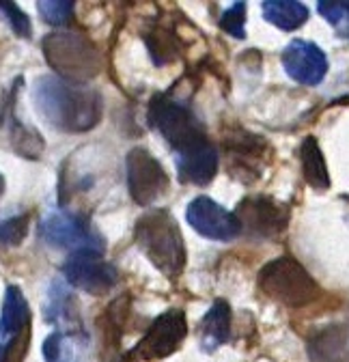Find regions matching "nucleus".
Instances as JSON below:
<instances>
[{"label": "nucleus", "mask_w": 349, "mask_h": 362, "mask_svg": "<svg viewBox=\"0 0 349 362\" xmlns=\"http://www.w3.org/2000/svg\"><path fill=\"white\" fill-rule=\"evenodd\" d=\"M46 362H82V337L73 332H54L43 343Z\"/></svg>", "instance_id": "412c9836"}, {"label": "nucleus", "mask_w": 349, "mask_h": 362, "mask_svg": "<svg viewBox=\"0 0 349 362\" xmlns=\"http://www.w3.org/2000/svg\"><path fill=\"white\" fill-rule=\"evenodd\" d=\"M125 170H127L129 197L141 207L153 205L170 188V179L162 162L145 147H134L127 153Z\"/></svg>", "instance_id": "0eeeda50"}, {"label": "nucleus", "mask_w": 349, "mask_h": 362, "mask_svg": "<svg viewBox=\"0 0 349 362\" xmlns=\"http://www.w3.org/2000/svg\"><path fill=\"white\" fill-rule=\"evenodd\" d=\"M73 0H39L37 3L41 20L57 28H67L73 24Z\"/></svg>", "instance_id": "b1692460"}, {"label": "nucleus", "mask_w": 349, "mask_h": 362, "mask_svg": "<svg viewBox=\"0 0 349 362\" xmlns=\"http://www.w3.org/2000/svg\"><path fill=\"white\" fill-rule=\"evenodd\" d=\"M235 218L248 235L272 240L287 229L289 207L270 197H246L235 207Z\"/></svg>", "instance_id": "1a4fd4ad"}, {"label": "nucleus", "mask_w": 349, "mask_h": 362, "mask_svg": "<svg viewBox=\"0 0 349 362\" xmlns=\"http://www.w3.org/2000/svg\"><path fill=\"white\" fill-rule=\"evenodd\" d=\"M0 13L5 16V20L9 22L11 30L22 37V39H28L32 28H30V18L16 5V3H9V0H0Z\"/></svg>", "instance_id": "cd10ccee"}, {"label": "nucleus", "mask_w": 349, "mask_h": 362, "mask_svg": "<svg viewBox=\"0 0 349 362\" xmlns=\"http://www.w3.org/2000/svg\"><path fill=\"white\" fill-rule=\"evenodd\" d=\"M256 285L270 300L293 308L315 302L321 293L317 281L309 274V269L289 255L278 257L261 267Z\"/></svg>", "instance_id": "20e7f679"}, {"label": "nucleus", "mask_w": 349, "mask_h": 362, "mask_svg": "<svg viewBox=\"0 0 349 362\" xmlns=\"http://www.w3.org/2000/svg\"><path fill=\"white\" fill-rule=\"evenodd\" d=\"M300 158H302V173H304V179H307V184L315 190H328L330 173H328V164L319 147V141L315 136L304 139L300 147Z\"/></svg>", "instance_id": "aec40b11"}, {"label": "nucleus", "mask_w": 349, "mask_h": 362, "mask_svg": "<svg viewBox=\"0 0 349 362\" xmlns=\"http://www.w3.org/2000/svg\"><path fill=\"white\" fill-rule=\"evenodd\" d=\"M147 117L149 125L162 134V139L170 145L172 153L186 151L209 141L203 123L192 115V110H188L182 102L170 95H155L149 102Z\"/></svg>", "instance_id": "423d86ee"}, {"label": "nucleus", "mask_w": 349, "mask_h": 362, "mask_svg": "<svg viewBox=\"0 0 349 362\" xmlns=\"http://www.w3.org/2000/svg\"><path fill=\"white\" fill-rule=\"evenodd\" d=\"M347 345V330L345 326H330L319 337L313 339L311 349L315 358H324V362H330L332 358L343 356Z\"/></svg>", "instance_id": "4be33fe9"}, {"label": "nucleus", "mask_w": 349, "mask_h": 362, "mask_svg": "<svg viewBox=\"0 0 349 362\" xmlns=\"http://www.w3.org/2000/svg\"><path fill=\"white\" fill-rule=\"evenodd\" d=\"M188 337V322L186 315L179 308H170L158 315L151 322L145 337L129 351L132 358L143 360H162L170 354H174Z\"/></svg>", "instance_id": "6e6552de"}, {"label": "nucleus", "mask_w": 349, "mask_h": 362, "mask_svg": "<svg viewBox=\"0 0 349 362\" xmlns=\"http://www.w3.org/2000/svg\"><path fill=\"white\" fill-rule=\"evenodd\" d=\"M225 153L229 175L237 181H244V184H250V181L261 177V166L270 153V145L266 143V139L239 127L227 134Z\"/></svg>", "instance_id": "9d476101"}, {"label": "nucleus", "mask_w": 349, "mask_h": 362, "mask_svg": "<svg viewBox=\"0 0 349 362\" xmlns=\"http://www.w3.org/2000/svg\"><path fill=\"white\" fill-rule=\"evenodd\" d=\"M134 240L145 257L166 279H177L186 269V244L177 222L166 209H153L134 224Z\"/></svg>", "instance_id": "f03ea898"}, {"label": "nucleus", "mask_w": 349, "mask_h": 362, "mask_svg": "<svg viewBox=\"0 0 349 362\" xmlns=\"http://www.w3.org/2000/svg\"><path fill=\"white\" fill-rule=\"evenodd\" d=\"M63 276L69 287L89 296H104L119 283V272L102 255H69L63 263Z\"/></svg>", "instance_id": "9b49d317"}, {"label": "nucleus", "mask_w": 349, "mask_h": 362, "mask_svg": "<svg viewBox=\"0 0 349 362\" xmlns=\"http://www.w3.org/2000/svg\"><path fill=\"white\" fill-rule=\"evenodd\" d=\"M172 158L179 181L192 186H207L215 177L218 166H220V156H218V149L211 141H205L179 153H172Z\"/></svg>", "instance_id": "2eb2a0df"}, {"label": "nucleus", "mask_w": 349, "mask_h": 362, "mask_svg": "<svg viewBox=\"0 0 349 362\" xmlns=\"http://www.w3.org/2000/svg\"><path fill=\"white\" fill-rule=\"evenodd\" d=\"M9 341H11V339H7L3 332H0V362H5V351H7Z\"/></svg>", "instance_id": "c85d7f7f"}, {"label": "nucleus", "mask_w": 349, "mask_h": 362, "mask_svg": "<svg viewBox=\"0 0 349 362\" xmlns=\"http://www.w3.org/2000/svg\"><path fill=\"white\" fill-rule=\"evenodd\" d=\"M319 16L330 22V26L336 30L338 37L349 39V3H332V0H321L317 3Z\"/></svg>", "instance_id": "a878e982"}, {"label": "nucleus", "mask_w": 349, "mask_h": 362, "mask_svg": "<svg viewBox=\"0 0 349 362\" xmlns=\"http://www.w3.org/2000/svg\"><path fill=\"white\" fill-rule=\"evenodd\" d=\"M24 86V78L18 76L9 93H5L3 98V106H0V127H3L9 134L11 147L18 156L26 158V160H39L43 156V149H46V143H43L41 134L26 125L20 117H18V95L20 88Z\"/></svg>", "instance_id": "ddd939ff"}, {"label": "nucleus", "mask_w": 349, "mask_h": 362, "mask_svg": "<svg viewBox=\"0 0 349 362\" xmlns=\"http://www.w3.org/2000/svg\"><path fill=\"white\" fill-rule=\"evenodd\" d=\"M43 317H46L48 324H67L76 328V324L80 322L78 304L67 283L59 279L50 283L46 300H43Z\"/></svg>", "instance_id": "a211bd4d"}, {"label": "nucleus", "mask_w": 349, "mask_h": 362, "mask_svg": "<svg viewBox=\"0 0 349 362\" xmlns=\"http://www.w3.org/2000/svg\"><path fill=\"white\" fill-rule=\"evenodd\" d=\"M229 337H231V306L227 300L218 298L201 320V326H199L201 347L207 354H211L220 345H225Z\"/></svg>", "instance_id": "dca6fc26"}, {"label": "nucleus", "mask_w": 349, "mask_h": 362, "mask_svg": "<svg viewBox=\"0 0 349 362\" xmlns=\"http://www.w3.org/2000/svg\"><path fill=\"white\" fill-rule=\"evenodd\" d=\"M32 106L37 115L65 134H82L102 121L104 104L95 88L61 80L54 74L39 76L32 82Z\"/></svg>", "instance_id": "f257e3e1"}, {"label": "nucleus", "mask_w": 349, "mask_h": 362, "mask_svg": "<svg viewBox=\"0 0 349 362\" xmlns=\"http://www.w3.org/2000/svg\"><path fill=\"white\" fill-rule=\"evenodd\" d=\"M261 7H264V18L285 33L297 30L309 22V7L297 0H266Z\"/></svg>", "instance_id": "6ab92c4d"}, {"label": "nucleus", "mask_w": 349, "mask_h": 362, "mask_svg": "<svg viewBox=\"0 0 349 362\" xmlns=\"http://www.w3.org/2000/svg\"><path fill=\"white\" fill-rule=\"evenodd\" d=\"M39 235L48 246L71 255H102L106 248V240L93 222L69 209H50L43 214Z\"/></svg>", "instance_id": "39448f33"}, {"label": "nucleus", "mask_w": 349, "mask_h": 362, "mask_svg": "<svg viewBox=\"0 0 349 362\" xmlns=\"http://www.w3.org/2000/svg\"><path fill=\"white\" fill-rule=\"evenodd\" d=\"M5 188H7V184H5V175L0 173V199H3V194H5Z\"/></svg>", "instance_id": "c756f323"}, {"label": "nucleus", "mask_w": 349, "mask_h": 362, "mask_svg": "<svg viewBox=\"0 0 349 362\" xmlns=\"http://www.w3.org/2000/svg\"><path fill=\"white\" fill-rule=\"evenodd\" d=\"M220 28L235 39H246V3H235L223 11Z\"/></svg>", "instance_id": "bb28decb"}, {"label": "nucleus", "mask_w": 349, "mask_h": 362, "mask_svg": "<svg viewBox=\"0 0 349 362\" xmlns=\"http://www.w3.org/2000/svg\"><path fill=\"white\" fill-rule=\"evenodd\" d=\"M283 67L291 80L304 86H317L326 78L330 63L317 43L307 39H293L283 50Z\"/></svg>", "instance_id": "4468645a"}, {"label": "nucleus", "mask_w": 349, "mask_h": 362, "mask_svg": "<svg viewBox=\"0 0 349 362\" xmlns=\"http://www.w3.org/2000/svg\"><path fill=\"white\" fill-rule=\"evenodd\" d=\"M0 332L7 339L30 334V306L18 285H9L0 310Z\"/></svg>", "instance_id": "f3484780"}, {"label": "nucleus", "mask_w": 349, "mask_h": 362, "mask_svg": "<svg viewBox=\"0 0 349 362\" xmlns=\"http://www.w3.org/2000/svg\"><path fill=\"white\" fill-rule=\"evenodd\" d=\"M145 41H147V48H149L155 65H166L174 59V54H177V39H174L170 28L155 26L151 30V35L145 37Z\"/></svg>", "instance_id": "5701e85b"}, {"label": "nucleus", "mask_w": 349, "mask_h": 362, "mask_svg": "<svg viewBox=\"0 0 349 362\" xmlns=\"http://www.w3.org/2000/svg\"><path fill=\"white\" fill-rule=\"evenodd\" d=\"M41 50L61 80L84 84L102 71V54L95 43L73 30H54L43 37Z\"/></svg>", "instance_id": "7ed1b4c3"}, {"label": "nucleus", "mask_w": 349, "mask_h": 362, "mask_svg": "<svg viewBox=\"0 0 349 362\" xmlns=\"http://www.w3.org/2000/svg\"><path fill=\"white\" fill-rule=\"evenodd\" d=\"M186 218L192 229L213 242H231L242 233V226L229 209L209 197H196L186 207Z\"/></svg>", "instance_id": "f8f14e48"}, {"label": "nucleus", "mask_w": 349, "mask_h": 362, "mask_svg": "<svg viewBox=\"0 0 349 362\" xmlns=\"http://www.w3.org/2000/svg\"><path fill=\"white\" fill-rule=\"evenodd\" d=\"M30 229V216L20 214L7 220H0V248H16L20 246Z\"/></svg>", "instance_id": "393cba45"}]
</instances>
